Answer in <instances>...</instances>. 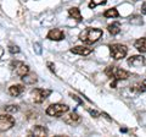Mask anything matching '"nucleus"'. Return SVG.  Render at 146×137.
Wrapping results in <instances>:
<instances>
[{
  "label": "nucleus",
  "mask_w": 146,
  "mask_h": 137,
  "mask_svg": "<svg viewBox=\"0 0 146 137\" xmlns=\"http://www.w3.org/2000/svg\"><path fill=\"white\" fill-rule=\"evenodd\" d=\"M121 132H127V129H121Z\"/></svg>",
  "instance_id": "32"
},
{
  "label": "nucleus",
  "mask_w": 146,
  "mask_h": 137,
  "mask_svg": "<svg viewBox=\"0 0 146 137\" xmlns=\"http://www.w3.org/2000/svg\"><path fill=\"white\" fill-rule=\"evenodd\" d=\"M107 31L110 32V34L117 36L121 32V25H119V22H113V24L108 25L107 26Z\"/></svg>",
  "instance_id": "16"
},
{
  "label": "nucleus",
  "mask_w": 146,
  "mask_h": 137,
  "mask_svg": "<svg viewBox=\"0 0 146 137\" xmlns=\"http://www.w3.org/2000/svg\"><path fill=\"white\" fill-rule=\"evenodd\" d=\"M63 120H65V122L68 125H77L80 122V116L76 111H73L71 114H68V115H66Z\"/></svg>",
  "instance_id": "9"
},
{
  "label": "nucleus",
  "mask_w": 146,
  "mask_h": 137,
  "mask_svg": "<svg viewBox=\"0 0 146 137\" xmlns=\"http://www.w3.org/2000/svg\"><path fill=\"white\" fill-rule=\"evenodd\" d=\"M4 109H5L6 113H10V114H15V113L18 111V107L17 105H6Z\"/></svg>",
  "instance_id": "23"
},
{
  "label": "nucleus",
  "mask_w": 146,
  "mask_h": 137,
  "mask_svg": "<svg viewBox=\"0 0 146 137\" xmlns=\"http://www.w3.org/2000/svg\"><path fill=\"white\" fill-rule=\"evenodd\" d=\"M130 91H133V92H139V93H143L146 91V79L141 82L140 85H135L133 88H130Z\"/></svg>",
  "instance_id": "18"
},
{
  "label": "nucleus",
  "mask_w": 146,
  "mask_h": 137,
  "mask_svg": "<svg viewBox=\"0 0 146 137\" xmlns=\"http://www.w3.org/2000/svg\"><path fill=\"white\" fill-rule=\"evenodd\" d=\"M130 24L131 25H143L144 22H143V20H141V17L140 16H131L130 17Z\"/></svg>",
  "instance_id": "22"
},
{
  "label": "nucleus",
  "mask_w": 146,
  "mask_h": 137,
  "mask_svg": "<svg viewBox=\"0 0 146 137\" xmlns=\"http://www.w3.org/2000/svg\"><path fill=\"white\" fill-rule=\"evenodd\" d=\"M141 12H143L144 15H146V1L143 4V6H141Z\"/></svg>",
  "instance_id": "29"
},
{
  "label": "nucleus",
  "mask_w": 146,
  "mask_h": 137,
  "mask_svg": "<svg viewBox=\"0 0 146 137\" xmlns=\"http://www.w3.org/2000/svg\"><path fill=\"white\" fill-rule=\"evenodd\" d=\"M63 38H65V33H63V31L60 28H54L48 33V39H50V40L58 42V40H62Z\"/></svg>",
  "instance_id": "6"
},
{
  "label": "nucleus",
  "mask_w": 146,
  "mask_h": 137,
  "mask_svg": "<svg viewBox=\"0 0 146 137\" xmlns=\"http://www.w3.org/2000/svg\"><path fill=\"white\" fill-rule=\"evenodd\" d=\"M9 52L11 54H17V53H20V48L17 45H9Z\"/></svg>",
  "instance_id": "24"
},
{
  "label": "nucleus",
  "mask_w": 146,
  "mask_h": 137,
  "mask_svg": "<svg viewBox=\"0 0 146 137\" xmlns=\"http://www.w3.org/2000/svg\"><path fill=\"white\" fill-rule=\"evenodd\" d=\"M102 34H104L102 30L88 27V28H85L80 32L79 39L85 44H93V43H96L98 40L102 37Z\"/></svg>",
  "instance_id": "1"
},
{
  "label": "nucleus",
  "mask_w": 146,
  "mask_h": 137,
  "mask_svg": "<svg viewBox=\"0 0 146 137\" xmlns=\"http://www.w3.org/2000/svg\"><path fill=\"white\" fill-rule=\"evenodd\" d=\"M15 125V119L11 115H0V132L7 131Z\"/></svg>",
  "instance_id": "5"
},
{
  "label": "nucleus",
  "mask_w": 146,
  "mask_h": 137,
  "mask_svg": "<svg viewBox=\"0 0 146 137\" xmlns=\"http://www.w3.org/2000/svg\"><path fill=\"white\" fill-rule=\"evenodd\" d=\"M91 52H93L91 48H86V47H83V45H77V47L71 49V53L77 54V55H83V56L89 55Z\"/></svg>",
  "instance_id": "8"
},
{
  "label": "nucleus",
  "mask_w": 146,
  "mask_h": 137,
  "mask_svg": "<svg viewBox=\"0 0 146 137\" xmlns=\"http://www.w3.org/2000/svg\"><path fill=\"white\" fill-rule=\"evenodd\" d=\"M3 53H4V50H3V48L0 47V58H1V55H3Z\"/></svg>",
  "instance_id": "31"
},
{
  "label": "nucleus",
  "mask_w": 146,
  "mask_h": 137,
  "mask_svg": "<svg viewBox=\"0 0 146 137\" xmlns=\"http://www.w3.org/2000/svg\"><path fill=\"white\" fill-rule=\"evenodd\" d=\"M117 82H118V81H117L116 79L113 80V82H111V87H112V88H116V86H117Z\"/></svg>",
  "instance_id": "30"
},
{
  "label": "nucleus",
  "mask_w": 146,
  "mask_h": 137,
  "mask_svg": "<svg viewBox=\"0 0 146 137\" xmlns=\"http://www.w3.org/2000/svg\"><path fill=\"white\" fill-rule=\"evenodd\" d=\"M70 110V107L66 105V104H51V105H49L48 109H46V114L49 116H55V118H58L63 115L65 113H67Z\"/></svg>",
  "instance_id": "2"
},
{
  "label": "nucleus",
  "mask_w": 146,
  "mask_h": 137,
  "mask_svg": "<svg viewBox=\"0 0 146 137\" xmlns=\"http://www.w3.org/2000/svg\"><path fill=\"white\" fill-rule=\"evenodd\" d=\"M134 47L138 49L140 53H146V37L136 39L134 43Z\"/></svg>",
  "instance_id": "15"
},
{
  "label": "nucleus",
  "mask_w": 146,
  "mask_h": 137,
  "mask_svg": "<svg viewBox=\"0 0 146 137\" xmlns=\"http://www.w3.org/2000/svg\"><path fill=\"white\" fill-rule=\"evenodd\" d=\"M104 16L107 17V19H112V17H118L119 16V13H118L117 9H108L104 12Z\"/></svg>",
  "instance_id": "19"
},
{
  "label": "nucleus",
  "mask_w": 146,
  "mask_h": 137,
  "mask_svg": "<svg viewBox=\"0 0 146 137\" xmlns=\"http://www.w3.org/2000/svg\"><path fill=\"white\" fill-rule=\"evenodd\" d=\"M106 3H107V0H91L90 4H89V7L94 9L95 6H98V5H105Z\"/></svg>",
  "instance_id": "20"
},
{
  "label": "nucleus",
  "mask_w": 146,
  "mask_h": 137,
  "mask_svg": "<svg viewBox=\"0 0 146 137\" xmlns=\"http://www.w3.org/2000/svg\"><path fill=\"white\" fill-rule=\"evenodd\" d=\"M33 48H34V52L38 54V55H40V54H42V45H40L39 43H34Z\"/></svg>",
  "instance_id": "25"
},
{
  "label": "nucleus",
  "mask_w": 146,
  "mask_h": 137,
  "mask_svg": "<svg viewBox=\"0 0 146 137\" xmlns=\"http://www.w3.org/2000/svg\"><path fill=\"white\" fill-rule=\"evenodd\" d=\"M29 135H31V136H38V137L48 136V130L45 129V127H43V126L38 125V126H35L34 129L29 132Z\"/></svg>",
  "instance_id": "11"
},
{
  "label": "nucleus",
  "mask_w": 146,
  "mask_h": 137,
  "mask_svg": "<svg viewBox=\"0 0 146 137\" xmlns=\"http://www.w3.org/2000/svg\"><path fill=\"white\" fill-rule=\"evenodd\" d=\"M88 111L91 116H94V118H99L100 116V113L96 111V110H93V109H88Z\"/></svg>",
  "instance_id": "26"
},
{
  "label": "nucleus",
  "mask_w": 146,
  "mask_h": 137,
  "mask_svg": "<svg viewBox=\"0 0 146 137\" xmlns=\"http://www.w3.org/2000/svg\"><path fill=\"white\" fill-rule=\"evenodd\" d=\"M32 94H33V100L35 103H43L44 100L51 94V91L43 89V88H35L32 91Z\"/></svg>",
  "instance_id": "4"
},
{
  "label": "nucleus",
  "mask_w": 146,
  "mask_h": 137,
  "mask_svg": "<svg viewBox=\"0 0 146 137\" xmlns=\"http://www.w3.org/2000/svg\"><path fill=\"white\" fill-rule=\"evenodd\" d=\"M134 1H138V0H134Z\"/></svg>",
  "instance_id": "33"
},
{
  "label": "nucleus",
  "mask_w": 146,
  "mask_h": 137,
  "mask_svg": "<svg viewBox=\"0 0 146 137\" xmlns=\"http://www.w3.org/2000/svg\"><path fill=\"white\" fill-rule=\"evenodd\" d=\"M128 64L130 66H134V67H139V66H143L145 64V58L143 55H134L128 59Z\"/></svg>",
  "instance_id": "7"
},
{
  "label": "nucleus",
  "mask_w": 146,
  "mask_h": 137,
  "mask_svg": "<svg viewBox=\"0 0 146 137\" xmlns=\"http://www.w3.org/2000/svg\"><path fill=\"white\" fill-rule=\"evenodd\" d=\"M128 77H129V72L125 71V70H122V68H116L115 75H113V79H116L117 81L127 80Z\"/></svg>",
  "instance_id": "13"
},
{
  "label": "nucleus",
  "mask_w": 146,
  "mask_h": 137,
  "mask_svg": "<svg viewBox=\"0 0 146 137\" xmlns=\"http://www.w3.org/2000/svg\"><path fill=\"white\" fill-rule=\"evenodd\" d=\"M22 82H23L25 85H34L36 82V77L35 75H25L22 76Z\"/></svg>",
  "instance_id": "17"
},
{
  "label": "nucleus",
  "mask_w": 146,
  "mask_h": 137,
  "mask_svg": "<svg viewBox=\"0 0 146 137\" xmlns=\"http://www.w3.org/2000/svg\"><path fill=\"white\" fill-rule=\"evenodd\" d=\"M110 53H111V56L115 60H121L127 55L128 48L123 44H112L110 45Z\"/></svg>",
  "instance_id": "3"
},
{
  "label": "nucleus",
  "mask_w": 146,
  "mask_h": 137,
  "mask_svg": "<svg viewBox=\"0 0 146 137\" xmlns=\"http://www.w3.org/2000/svg\"><path fill=\"white\" fill-rule=\"evenodd\" d=\"M48 66H49V68H50V71L55 72V65H54L52 62H48Z\"/></svg>",
  "instance_id": "28"
},
{
  "label": "nucleus",
  "mask_w": 146,
  "mask_h": 137,
  "mask_svg": "<svg viewBox=\"0 0 146 137\" xmlns=\"http://www.w3.org/2000/svg\"><path fill=\"white\" fill-rule=\"evenodd\" d=\"M15 66H17L16 67V74L18 76L22 77V76H25L27 74H29V67L27 65H25L23 62H15Z\"/></svg>",
  "instance_id": "10"
},
{
  "label": "nucleus",
  "mask_w": 146,
  "mask_h": 137,
  "mask_svg": "<svg viewBox=\"0 0 146 137\" xmlns=\"http://www.w3.org/2000/svg\"><path fill=\"white\" fill-rule=\"evenodd\" d=\"M116 66H107L106 70H105V74H106L108 77H111V79H113V75H115V71H116Z\"/></svg>",
  "instance_id": "21"
},
{
  "label": "nucleus",
  "mask_w": 146,
  "mask_h": 137,
  "mask_svg": "<svg viewBox=\"0 0 146 137\" xmlns=\"http://www.w3.org/2000/svg\"><path fill=\"white\" fill-rule=\"evenodd\" d=\"M71 97H72L73 99H74V100H77V102H78L79 104H82V103H83V100H80V99H79L78 97H77V95H76V94H72V93H71Z\"/></svg>",
  "instance_id": "27"
},
{
  "label": "nucleus",
  "mask_w": 146,
  "mask_h": 137,
  "mask_svg": "<svg viewBox=\"0 0 146 137\" xmlns=\"http://www.w3.org/2000/svg\"><path fill=\"white\" fill-rule=\"evenodd\" d=\"M68 15H70V17H72V19H74L77 22H80L82 20V13L79 11L78 7H71L70 10H68Z\"/></svg>",
  "instance_id": "14"
},
{
  "label": "nucleus",
  "mask_w": 146,
  "mask_h": 137,
  "mask_svg": "<svg viewBox=\"0 0 146 137\" xmlns=\"http://www.w3.org/2000/svg\"><path fill=\"white\" fill-rule=\"evenodd\" d=\"M23 91H25V87L22 85H13L9 88V93H10L12 97H18L20 94L23 93Z\"/></svg>",
  "instance_id": "12"
}]
</instances>
